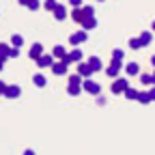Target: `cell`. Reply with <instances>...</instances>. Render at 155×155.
Returning a JSON list of instances; mask_svg holds the SVG:
<instances>
[{
  "mask_svg": "<svg viewBox=\"0 0 155 155\" xmlns=\"http://www.w3.org/2000/svg\"><path fill=\"white\" fill-rule=\"evenodd\" d=\"M127 88H129V80H127V78H116V80L112 82V86H110V91L114 95H123Z\"/></svg>",
  "mask_w": 155,
  "mask_h": 155,
  "instance_id": "6da1fadb",
  "label": "cell"
},
{
  "mask_svg": "<svg viewBox=\"0 0 155 155\" xmlns=\"http://www.w3.org/2000/svg\"><path fill=\"white\" fill-rule=\"evenodd\" d=\"M82 88H84L88 95H99V93H101V86L97 84V82H93V80H88V78H86V80H82Z\"/></svg>",
  "mask_w": 155,
  "mask_h": 155,
  "instance_id": "7a4b0ae2",
  "label": "cell"
},
{
  "mask_svg": "<svg viewBox=\"0 0 155 155\" xmlns=\"http://www.w3.org/2000/svg\"><path fill=\"white\" fill-rule=\"evenodd\" d=\"M121 67H123V61H116V58H112V63H110V67L106 69V73L110 75V78H116L121 73Z\"/></svg>",
  "mask_w": 155,
  "mask_h": 155,
  "instance_id": "3957f363",
  "label": "cell"
},
{
  "mask_svg": "<svg viewBox=\"0 0 155 155\" xmlns=\"http://www.w3.org/2000/svg\"><path fill=\"white\" fill-rule=\"evenodd\" d=\"M19 95H22V88H19L17 84H9L5 88V97H9V99H17Z\"/></svg>",
  "mask_w": 155,
  "mask_h": 155,
  "instance_id": "277c9868",
  "label": "cell"
},
{
  "mask_svg": "<svg viewBox=\"0 0 155 155\" xmlns=\"http://www.w3.org/2000/svg\"><path fill=\"white\" fill-rule=\"evenodd\" d=\"M69 43H73V45L86 43V30H82V32H73V35L69 37Z\"/></svg>",
  "mask_w": 155,
  "mask_h": 155,
  "instance_id": "5b68a950",
  "label": "cell"
},
{
  "mask_svg": "<svg viewBox=\"0 0 155 155\" xmlns=\"http://www.w3.org/2000/svg\"><path fill=\"white\" fill-rule=\"evenodd\" d=\"M37 65L39 67H52L54 65V56H50V54H41L37 58Z\"/></svg>",
  "mask_w": 155,
  "mask_h": 155,
  "instance_id": "8992f818",
  "label": "cell"
},
{
  "mask_svg": "<svg viewBox=\"0 0 155 155\" xmlns=\"http://www.w3.org/2000/svg\"><path fill=\"white\" fill-rule=\"evenodd\" d=\"M78 73H80L82 78H91L95 71L91 69V65H88V63H78Z\"/></svg>",
  "mask_w": 155,
  "mask_h": 155,
  "instance_id": "52a82bcc",
  "label": "cell"
},
{
  "mask_svg": "<svg viewBox=\"0 0 155 155\" xmlns=\"http://www.w3.org/2000/svg\"><path fill=\"white\" fill-rule=\"evenodd\" d=\"M52 73H56V75H65L67 73V65L61 61V63H54L52 65Z\"/></svg>",
  "mask_w": 155,
  "mask_h": 155,
  "instance_id": "ba28073f",
  "label": "cell"
},
{
  "mask_svg": "<svg viewBox=\"0 0 155 155\" xmlns=\"http://www.w3.org/2000/svg\"><path fill=\"white\" fill-rule=\"evenodd\" d=\"M86 63L91 65V69H93V71H101V69H104V65H101V61H99V58H97V56H91V58H88V61H86Z\"/></svg>",
  "mask_w": 155,
  "mask_h": 155,
  "instance_id": "9c48e42d",
  "label": "cell"
},
{
  "mask_svg": "<svg viewBox=\"0 0 155 155\" xmlns=\"http://www.w3.org/2000/svg\"><path fill=\"white\" fill-rule=\"evenodd\" d=\"M41 54H43V45H41V43H35V45L30 48V58H32V61H37Z\"/></svg>",
  "mask_w": 155,
  "mask_h": 155,
  "instance_id": "30bf717a",
  "label": "cell"
},
{
  "mask_svg": "<svg viewBox=\"0 0 155 155\" xmlns=\"http://www.w3.org/2000/svg\"><path fill=\"white\" fill-rule=\"evenodd\" d=\"M125 73H127V75H138V73H140L138 63H129V65L125 67Z\"/></svg>",
  "mask_w": 155,
  "mask_h": 155,
  "instance_id": "8fae6325",
  "label": "cell"
},
{
  "mask_svg": "<svg viewBox=\"0 0 155 155\" xmlns=\"http://www.w3.org/2000/svg\"><path fill=\"white\" fill-rule=\"evenodd\" d=\"M71 17L75 19L78 24H82V22H84V13H82V7H75V9H73V13H71Z\"/></svg>",
  "mask_w": 155,
  "mask_h": 155,
  "instance_id": "7c38bea8",
  "label": "cell"
},
{
  "mask_svg": "<svg viewBox=\"0 0 155 155\" xmlns=\"http://www.w3.org/2000/svg\"><path fill=\"white\" fill-rule=\"evenodd\" d=\"M82 26H84V30H93V28L97 26V19H95V15H93V17H86L84 22H82Z\"/></svg>",
  "mask_w": 155,
  "mask_h": 155,
  "instance_id": "4fadbf2b",
  "label": "cell"
},
{
  "mask_svg": "<svg viewBox=\"0 0 155 155\" xmlns=\"http://www.w3.org/2000/svg\"><path fill=\"white\" fill-rule=\"evenodd\" d=\"M54 17H56V19H65V17H67V9L58 5V7L54 9Z\"/></svg>",
  "mask_w": 155,
  "mask_h": 155,
  "instance_id": "5bb4252c",
  "label": "cell"
},
{
  "mask_svg": "<svg viewBox=\"0 0 155 155\" xmlns=\"http://www.w3.org/2000/svg\"><path fill=\"white\" fill-rule=\"evenodd\" d=\"M9 52H11V50H9V45H7V43H0V61H2V63L9 58Z\"/></svg>",
  "mask_w": 155,
  "mask_h": 155,
  "instance_id": "9a60e30c",
  "label": "cell"
},
{
  "mask_svg": "<svg viewBox=\"0 0 155 155\" xmlns=\"http://www.w3.org/2000/svg\"><path fill=\"white\" fill-rule=\"evenodd\" d=\"M32 82H35L37 86H45V84H48V80H45V75H43V73H37V75L32 78Z\"/></svg>",
  "mask_w": 155,
  "mask_h": 155,
  "instance_id": "2e32d148",
  "label": "cell"
},
{
  "mask_svg": "<svg viewBox=\"0 0 155 155\" xmlns=\"http://www.w3.org/2000/svg\"><path fill=\"white\" fill-rule=\"evenodd\" d=\"M123 95L127 97V99H131V101H136V99H138V91H136V88H131V86H129V88H127Z\"/></svg>",
  "mask_w": 155,
  "mask_h": 155,
  "instance_id": "e0dca14e",
  "label": "cell"
},
{
  "mask_svg": "<svg viewBox=\"0 0 155 155\" xmlns=\"http://www.w3.org/2000/svg\"><path fill=\"white\" fill-rule=\"evenodd\" d=\"M65 54H67V52H65V48H63V45H56V48L52 50V56H54V58H63Z\"/></svg>",
  "mask_w": 155,
  "mask_h": 155,
  "instance_id": "ac0fdd59",
  "label": "cell"
},
{
  "mask_svg": "<svg viewBox=\"0 0 155 155\" xmlns=\"http://www.w3.org/2000/svg\"><path fill=\"white\" fill-rule=\"evenodd\" d=\"M138 101H140V104H149V101H151V95H149L147 91H138Z\"/></svg>",
  "mask_w": 155,
  "mask_h": 155,
  "instance_id": "d6986e66",
  "label": "cell"
},
{
  "mask_svg": "<svg viewBox=\"0 0 155 155\" xmlns=\"http://www.w3.org/2000/svg\"><path fill=\"white\" fill-rule=\"evenodd\" d=\"M129 48H131V50L144 48V45H142V41H140V37H134V39H129Z\"/></svg>",
  "mask_w": 155,
  "mask_h": 155,
  "instance_id": "ffe728a7",
  "label": "cell"
},
{
  "mask_svg": "<svg viewBox=\"0 0 155 155\" xmlns=\"http://www.w3.org/2000/svg\"><path fill=\"white\" fill-rule=\"evenodd\" d=\"M112 58H116V61H123V58H125V52H123L121 48H114V50H112Z\"/></svg>",
  "mask_w": 155,
  "mask_h": 155,
  "instance_id": "44dd1931",
  "label": "cell"
},
{
  "mask_svg": "<svg viewBox=\"0 0 155 155\" xmlns=\"http://www.w3.org/2000/svg\"><path fill=\"white\" fill-rule=\"evenodd\" d=\"M67 91H69V95H73V97H75V95H80L82 86H80V84H69V88H67Z\"/></svg>",
  "mask_w": 155,
  "mask_h": 155,
  "instance_id": "7402d4cb",
  "label": "cell"
},
{
  "mask_svg": "<svg viewBox=\"0 0 155 155\" xmlns=\"http://www.w3.org/2000/svg\"><path fill=\"white\" fill-rule=\"evenodd\" d=\"M11 43H13V48H19V45L24 43V39H22V35H13V37H11Z\"/></svg>",
  "mask_w": 155,
  "mask_h": 155,
  "instance_id": "603a6c76",
  "label": "cell"
},
{
  "mask_svg": "<svg viewBox=\"0 0 155 155\" xmlns=\"http://www.w3.org/2000/svg\"><path fill=\"white\" fill-rule=\"evenodd\" d=\"M69 84H80V86H82V75H80V73L69 75Z\"/></svg>",
  "mask_w": 155,
  "mask_h": 155,
  "instance_id": "cb8c5ba5",
  "label": "cell"
},
{
  "mask_svg": "<svg viewBox=\"0 0 155 155\" xmlns=\"http://www.w3.org/2000/svg\"><path fill=\"white\" fill-rule=\"evenodd\" d=\"M151 39H153V37H151V32H142V35H140V41H142V45H144V48L151 43Z\"/></svg>",
  "mask_w": 155,
  "mask_h": 155,
  "instance_id": "d4e9b609",
  "label": "cell"
},
{
  "mask_svg": "<svg viewBox=\"0 0 155 155\" xmlns=\"http://www.w3.org/2000/svg\"><path fill=\"white\" fill-rule=\"evenodd\" d=\"M82 13H84V19H86V17H93L95 15V9L93 7H82Z\"/></svg>",
  "mask_w": 155,
  "mask_h": 155,
  "instance_id": "484cf974",
  "label": "cell"
},
{
  "mask_svg": "<svg viewBox=\"0 0 155 155\" xmlns=\"http://www.w3.org/2000/svg\"><path fill=\"white\" fill-rule=\"evenodd\" d=\"M56 7H58L56 0H45V9H48V11H54Z\"/></svg>",
  "mask_w": 155,
  "mask_h": 155,
  "instance_id": "4316f807",
  "label": "cell"
},
{
  "mask_svg": "<svg viewBox=\"0 0 155 155\" xmlns=\"http://www.w3.org/2000/svg\"><path fill=\"white\" fill-rule=\"evenodd\" d=\"M30 11H37L39 9V0H28V5H26Z\"/></svg>",
  "mask_w": 155,
  "mask_h": 155,
  "instance_id": "83f0119b",
  "label": "cell"
},
{
  "mask_svg": "<svg viewBox=\"0 0 155 155\" xmlns=\"http://www.w3.org/2000/svg\"><path fill=\"white\" fill-rule=\"evenodd\" d=\"M140 82H142V84H151V75H149V73H142V75H140Z\"/></svg>",
  "mask_w": 155,
  "mask_h": 155,
  "instance_id": "f1b7e54d",
  "label": "cell"
},
{
  "mask_svg": "<svg viewBox=\"0 0 155 155\" xmlns=\"http://www.w3.org/2000/svg\"><path fill=\"white\" fill-rule=\"evenodd\" d=\"M19 56V48H13L11 52H9V58H17Z\"/></svg>",
  "mask_w": 155,
  "mask_h": 155,
  "instance_id": "f546056e",
  "label": "cell"
},
{
  "mask_svg": "<svg viewBox=\"0 0 155 155\" xmlns=\"http://www.w3.org/2000/svg\"><path fill=\"white\" fill-rule=\"evenodd\" d=\"M71 7H82V0H69Z\"/></svg>",
  "mask_w": 155,
  "mask_h": 155,
  "instance_id": "4dcf8cb0",
  "label": "cell"
},
{
  "mask_svg": "<svg viewBox=\"0 0 155 155\" xmlns=\"http://www.w3.org/2000/svg\"><path fill=\"white\" fill-rule=\"evenodd\" d=\"M5 88H7V84H5L2 80H0V95H5Z\"/></svg>",
  "mask_w": 155,
  "mask_h": 155,
  "instance_id": "1f68e13d",
  "label": "cell"
},
{
  "mask_svg": "<svg viewBox=\"0 0 155 155\" xmlns=\"http://www.w3.org/2000/svg\"><path fill=\"white\" fill-rule=\"evenodd\" d=\"M149 95H151V101H155V86H153V88L149 91Z\"/></svg>",
  "mask_w": 155,
  "mask_h": 155,
  "instance_id": "d6a6232c",
  "label": "cell"
},
{
  "mask_svg": "<svg viewBox=\"0 0 155 155\" xmlns=\"http://www.w3.org/2000/svg\"><path fill=\"white\" fill-rule=\"evenodd\" d=\"M24 155H35V151H32V149H28V151H26Z\"/></svg>",
  "mask_w": 155,
  "mask_h": 155,
  "instance_id": "836d02e7",
  "label": "cell"
},
{
  "mask_svg": "<svg viewBox=\"0 0 155 155\" xmlns=\"http://www.w3.org/2000/svg\"><path fill=\"white\" fill-rule=\"evenodd\" d=\"M151 65H153V67H155V54H153V56H151Z\"/></svg>",
  "mask_w": 155,
  "mask_h": 155,
  "instance_id": "e575fe53",
  "label": "cell"
},
{
  "mask_svg": "<svg viewBox=\"0 0 155 155\" xmlns=\"http://www.w3.org/2000/svg\"><path fill=\"white\" fill-rule=\"evenodd\" d=\"M151 84H153V86H155V73H153V75H151Z\"/></svg>",
  "mask_w": 155,
  "mask_h": 155,
  "instance_id": "d590c367",
  "label": "cell"
},
{
  "mask_svg": "<svg viewBox=\"0 0 155 155\" xmlns=\"http://www.w3.org/2000/svg\"><path fill=\"white\" fill-rule=\"evenodd\" d=\"M19 5H28V0H19Z\"/></svg>",
  "mask_w": 155,
  "mask_h": 155,
  "instance_id": "8d00e7d4",
  "label": "cell"
},
{
  "mask_svg": "<svg viewBox=\"0 0 155 155\" xmlns=\"http://www.w3.org/2000/svg\"><path fill=\"white\" fill-rule=\"evenodd\" d=\"M151 26H153V30H155V22H153V24H151Z\"/></svg>",
  "mask_w": 155,
  "mask_h": 155,
  "instance_id": "74e56055",
  "label": "cell"
}]
</instances>
